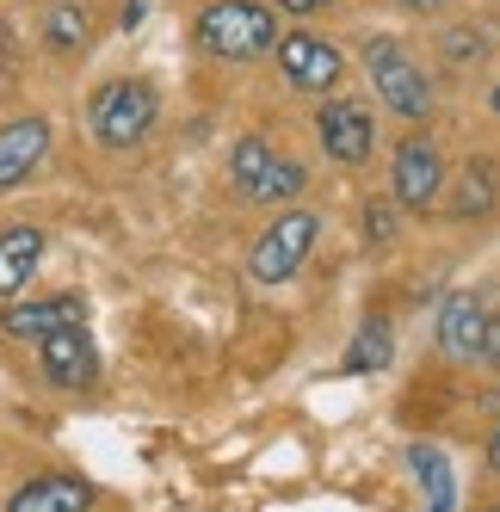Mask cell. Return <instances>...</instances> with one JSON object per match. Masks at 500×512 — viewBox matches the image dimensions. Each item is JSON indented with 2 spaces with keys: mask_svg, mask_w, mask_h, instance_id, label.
Segmentation results:
<instances>
[{
  "mask_svg": "<svg viewBox=\"0 0 500 512\" xmlns=\"http://www.w3.org/2000/svg\"><path fill=\"white\" fill-rule=\"evenodd\" d=\"M192 38L204 56L217 62H254L278 44V19L260 0H210V7L192 19Z\"/></svg>",
  "mask_w": 500,
  "mask_h": 512,
  "instance_id": "obj_1",
  "label": "cell"
},
{
  "mask_svg": "<svg viewBox=\"0 0 500 512\" xmlns=\"http://www.w3.org/2000/svg\"><path fill=\"white\" fill-rule=\"evenodd\" d=\"M155 118H161V99H155L149 81H105L87 99V130H93L99 149H112V155L136 149V142H149Z\"/></svg>",
  "mask_w": 500,
  "mask_h": 512,
  "instance_id": "obj_2",
  "label": "cell"
},
{
  "mask_svg": "<svg viewBox=\"0 0 500 512\" xmlns=\"http://www.w3.org/2000/svg\"><path fill=\"white\" fill-rule=\"evenodd\" d=\"M315 235H321V216H315V210H278L272 229L254 241V253H247V278H254V284H284V278H297V266L309 260Z\"/></svg>",
  "mask_w": 500,
  "mask_h": 512,
  "instance_id": "obj_3",
  "label": "cell"
},
{
  "mask_svg": "<svg viewBox=\"0 0 500 512\" xmlns=\"http://www.w3.org/2000/svg\"><path fill=\"white\" fill-rule=\"evenodd\" d=\"M365 68H371V87L396 118H426L433 112V81L420 75V62L396 44V38H371L365 44Z\"/></svg>",
  "mask_w": 500,
  "mask_h": 512,
  "instance_id": "obj_4",
  "label": "cell"
},
{
  "mask_svg": "<svg viewBox=\"0 0 500 512\" xmlns=\"http://www.w3.org/2000/svg\"><path fill=\"white\" fill-rule=\"evenodd\" d=\"M389 192L414 216H426L445 198V155L433 149V136H408L396 149V161H389Z\"/></svg>",
  "mask_w": 500,
  "mask_h": 512,
  "instance_id": "obj_5",
  "label": "cell"
},
{
  "mask_svg": "<svg viewBox=\"0 0 500 512\" xmlns=\"http://www.w3.org/2000/svg\"><path fill=\"white\" fill-rule=\"evenodd\" d=\"M272 50H278L284 81H291L297 93H321V99H328L346 81V56L328 38H315V31H291V38H278Z\"/></svg>",
  "mask_w": 500,
  "mask_h": 512,
  "instance_id": "obj_6",
  "label": "cell"
},
{
  "mask_svg": "<svg viewBox=\"0 0 500 512\" xmlns=\"http://www.w3.org/2000/svg\"><path fill=\"white\" fill-rule=\"evenodd\" d=\"M38 364H44V377L56 389H93L99 383V346L87 334V321H62L50 327V334L38 340Z\"/></svg>",
  "mask_w": 500,
  "mask_h": 512,
  "instance_id": "obj_7",
  "label": "cell"
},
{
  "mask_svg": "<svg viewBox=\"0 0 500 512\" xmlns=\"http://www.w3.org/2000/svg\"><path fill=\"white\" fill-rule=\"evenodd\" d=\"M315 136H321V149H328V161H346V167H359L371 149H377V130H371V112L359 99H321V112H315Z\"/></svg>",
  "mask_w": 500,
  "mask_h": 512,
  "instance_id": "obj_8",
  "label": "cell"
},
{
  "mask_svg": "<svg viewBox=\"0 0 500 512\" xmlns=\"http://www.w3.org/2000/svg\"><path fill=\"white\" fill-rule=\"evenodd\" d=\"M482 327H488V303H482V297H470V290H451V297L439 303L433 340H439V352H445V358L476 364V352H482Z\"/></svg>",
  "mask_w": 500,
  "mask_h": 512,
  "instance_id": "obj_9",
  "label": "cell"
},
{
  "mask_svg": "<svg viewBox=\"0 0 500 512\" xmlns=\"http://www.w3.org/2000/svg\"><path fill=\"white\" fill-rule=\"evenodd\" d=\"M50 155V118H13V124H0V192H13L25 186L31 173H38V161Z\"/></svg>",
  "mask_w": 500,
  "mask_h": 512,
  "instance_id": "obj_10",
  "label": "cell"
},
{
  "mask_svg": "<svg viewBox=\"0 0 500 512\" xmlns=\"http://www.w3.org/2000/svg\"><path fill=\"white\" fill-rule=\"evenodd\" d=\"M7 512H93V482L87 475H31L25 488H13Z\"/></svg>",
  "mask_w": 500,
  "mask_h": 512,
  "instance_id": "obj_11",
  "label": "cell"
},
{
  "mask_svg": "<svg viewBox=\"0 0 500 512\" xmlns=\"http://www.w3.org/2000/svg\"><path fill=\"white\" fill-rule=\"evenodd\" d=\"M62 321H87V303L68 290V297H38V303H7L0 309V334L7 340H44L50 327H62Z\"/></svg>",
  "mask_w": 500,
  "mask_h": 512,
  "instance_id": "obj_12",
  "label": "cell"
},
{
  "mask_svg": "<svg viewBox=\"0 0 500 512\" xmlns=\"http://www.w3.org/2000/svg\"><path fill=\"white\" fill-rule=\"evenodd\" d=\"M38 266H44V229H31V223L0 229V303H13L38 278Z\"/></svg>",
  "mask_w": 500,
  "mask_h": 512,
  "instance_id": "obj_13",
  "label": "cell"
},
{
  "mask_svg": "<svg viewBox=\"0 0 500 512\" xmlns=\"http://www.w3.org/2000/svg\"><path fill=\"white\" fill-rule=\"evenodd\" d=\"M389 358H396V334H389V321H365L359 334H352L346 358H340V377H377V371H389Z\"/></svg>",
  "mask_w": 500,
  "mask_h": 512,
  "instance_id": "obj_14",
  "label": "cell"
},
{
  "mask_svg": "<svg viewBox=\"0 0 500 512\" xmlns=\"http://www.w3.org/2000/svg\"><path fill=\"white\" fill-rule=\"evenodd\" d=\"M87 38H93V13L81 0H50L44 7V44L56 56H75V50H87Z\"/></svg>",
  "mask_w": 500,
  "mask_h": 512,
  "instance_id": "obj_15",
  "label": "cell"
},
{
  "mask_svg": "<svg viewBox=\"0 0 500 512\" xmlns=\"http://www.w3.org/2000/svg\"><path fill=\"white\" fill-rule=\"evenodd\" d=\"M500 198V167L494 161H470L457 179V198H451V216H488Z\"/></svg>",
  "mask_w": 500,
  "mask_h": 512,
  "instance_id": "obj_16",
  "label": "cell"
},
{
  "mask_svg": "<svg viewBox=\"0 0 500 512\" xmlns=\"http://www.w3.org/2000/svg\"><path fill=\"white\" fill-rule=\"evenodd\" d=\"M272 155H278V149H272L266 136H241V142H235V155H229V179H235V192H241V198H254V186L266 179Z\"/></svg>",
  "mask_w": 500,
  "mask_h": 512,
  "instance_id": "obj_17",
  "label": "cell"
},
{
  "mask_svg": "<svg viewBox=\"0 0 500 512\" xmlns=\"http://www.w3.org/2000/svg\"><path fill=\"white\" fill-rule=\"evenodd\" d=\"M408 463L420 469V488L433 494V506L426 512H451V500H457V482H451V463L433 451V445H408Z\"/></svg>",
  "mask_w": 500,
  "mask_h": 512,
  "instance_id": "obj_18",
  "label": "cell"
},
{
  "mask_svg": "<svg viewBox=\"0 0 500 512\" xmlns=\"http://www.w3.org/2000/svg\"><path fill=\"white\" fill-rule=\"evenodd\" d=\"M303 186H309V167H303V161H291V155H272L266 179L254 186V198H247V204H284V198H297Z\"/></svg>",
  "mask_w": 500,
  "mask_h": 512,
  "instance_id": "obj_19",
  "label": "cell"
},
{
  "mask_svg": "<svg viewBox=\"0 0 500 512\" xmlns=\"http://www.w3.org/2000/svg\"><path fill=\"white\" fill-rule=\"evenodd\" d=\"M365 235H371L377 247L396 235V204H365Z\"/></svg>",
  "mask_w": 500,
  "mask_h": 512,
  "instance_id": "obj_20",
  "label": "cell"
},
{
  "mask_svg": "<svg viewBox=\"0 0 500 512\" xmlns=\"http://www.w3.org/2000/svg\"><path fill=\"white\" fill-rule=\"evenodd\" d=\"M482 364H500V315H488V327H482V352H476Z\"/></svg>",
  "mask_w": 500,
  "mask_h": 512,
  "instance_id": "obj_21",
  "label": "cell"
},
{
  "mask_svg": "<svg viewBox=\"0 0 500 512\" xmlns=\"http://www.w3.org/2000/svg\"><path fill=\"white\" fill-rule=\"evenodd\" d=\"M284 13H321V7H334V0H278Z\"/></svg>",
  "mask_w": 500,
  "mask_h": 512,
  "instance_id": "obj_22",
  "label": "cell"
},
{
  "mask_svg": "<svg viewBox=\"0 0 500 512\" xmlns=\"http://www.w3.org/2000/svg\"><path fill=\"white\" fill-rule=\"evenodd\" d=\"M396 7H402V13H420V19H426V13H439L445 0H396Z\"/></svg>",
  "mask_w": 500,
  "mask_h": 512,
  "instance_id": "obj_23",
  "label": "cell"
},
{
  "mask_svg": "<svg viewBox=\"0 0 500 512\" xmlns=\"http://www.w3.org/2000/svg\"><path fill=\"white\" fill-rule=\"evenodd\" d=\"M488 469H494V475H500V432H494V438H488Z\"/></svg>",
  "mask_w": 500,
  "mask_h": 512,
  "instance_id": "obj_24",
  "label": "cell"
},
{
  "mask_svg": "<svg viewBox=\"0 0 500 512\" xmlns=\"http://www.w3.org/2000/svg\"><path fill=\"white\" fill-rule=\"evenodd\" d=\"M488 105H494V118H500V81H494V93H488Z\"/></svg>",
  "mask_w": 500,
  "mask_h": 512,
  "instance_id": "obj_25",
  "label": "cell"
},
{
  "mask_svg": "<svg viewBox=\"0 0 500 512\" xmlns=\"http://www.w3.org/2000/svg\"><path fill=\"white\" fill-rule=\"evenodd\" d=\"M488 512H500V506H488Z\"/></svg>",
  "mask_w": 500,
  "mask_h": 512,
  "instance_id": "obj_26",
  "label": "cell"
}]
</instances>
